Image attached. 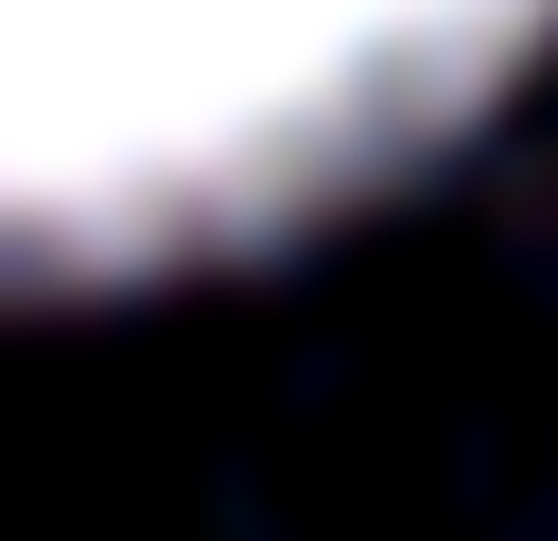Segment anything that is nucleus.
Returning <instances> with one entry per match:
<instances>
[{
	"label": "nucleus",
	"mask_w": 558,
	"mask_h": 541,
	"mask_svg": "<svg viewBox=\"0 0 558 541\" xmlns=\"http://www.w3.org/2000/svg\"><path fill=\"white\" fill-rule=\"evenodd\" d=\"M558 0H0V297L262 244L453 140Z\"/></svg>",
	"instance_id": "obj_1"
}]
</instances>
